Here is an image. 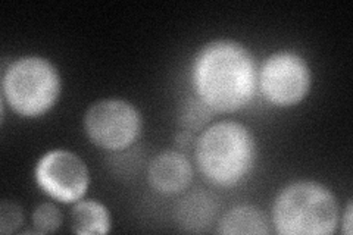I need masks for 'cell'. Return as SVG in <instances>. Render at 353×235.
I'll use <instances>...</instances> for the list:
<instances>
[{
	"label": "cell",
	"mask_w": 353,
	"mask_h": 235,
	"mask_svg": "<svg viewBox=\"0 0 353 235\" xmlns=\"http://www.w3.org/2000/svg\"><path fill=\"white\" fill-rule=\"evenodd\" d=\"M215 112L209 109L201 99L190 97L187 103L181 106L180 124L185 131H197L203 128L209 121H211Z\"/></svg>",
	"instance_id": "7c38bea8"
},
{
	"label": "cell",
	"mask_w": 353,
	"mask_h": 235,
	"mask_svg": "<svg viewBox=\"0 0 353 235\" xmlns=\"http://www.w3.org/2000/svg\"><path fill=\"white\" fill-rule=\"evenodd\" d=\"M216 214L215 200L205 192L187 194L176 207V219L187 231L199 232L211 225Z\"/></svg>",
	"instance_id": "8fae6325"
},
{
	"label": "cell",
	"mask_w": 353,
	"mask_h": 235,
	"mask_svg": "<svg viewBox=\"0 0 353 235\" xmlns=\"http://www.w3.org/2000/svg\"><path fill=\"white\" fill-rule=\"evenodd\" d=\"M84 131L97 147L121 152L131 147L139 139L141 115L124 99H103L85 110Z\"/></svg>",
	"instance_id": "8992f818"
},
{
	"label": "cell",
	"mask_w": 353,
	"mask_h": 235,
	"mask_svg": "<svg viewBox=\"0 0 353 235\" xmlns=\"http://www.w3.org/2000/svg\"><path fill=\"white\" fill-rule=\"evenodd\" d=\"M256 140L237 121H219L194 141V159L206 180L218 187L239 185L255 167Z\"/></svg>",
	"instance_id": "7a4b0ae2"
},
{
	"label": "cell",
	"mask_w": 353,
	"mask_h": 235,
	"mask_svg": "<svg viewBox=\"0 0 353 235\" xmlns=\"http://www.w3.org/2000/svg\"><path fill=\"white\" fill-rule=\"evenodd\" d=\"M341 231L346 235H350L352 232V203L349 201L345 214L341 215Z\"/></svg>",
	"instance_id": "9a60e30c"
},
{
	"label": "cell",
	"mask_w": 353,
	"mask_h": 235,
	"mask_svg": "<svg viewBox=\"0 0 353 235\" xmlns=\"http://www.w3.org/2000/svg\"><path fill=\"white\" fill-rule=\"evenodd\" d=\"M63 223V215L61 209L53 203H41L32 212V225L39 234L57 232Z\"/></svg>",
	"instance_id": "4fadbf2b"
},
{
	"label": "cell",
	"mask_w": 353,
	"mask_h": 235,
	"mask_svg": "<svg viewBox=\"0 0 353 235\" xmlns=\"http://www.w3.org/2000/svg\"><path fill=\"white\" fill-rule=\"evenodd\" d=\"M267 215L252 205H239L227 210L218 221V234H270L271 227Z\"/></svg>",
	"instance_id": "9c48e42d"
},
{
	"label": "cell",
	"mask_w": 353,
	"mask_h": 235,
	"mask_svg": "<svg viewBox=\"0 0 353 235\" xmlns=\"http://www.w3.org/2000/svg\"><path fill=\"white\" fill-rule=\"evenodd\" d=\"M258 65L236 40L209 41L197 52L192 68L194 96L215 114L245 109L258 92Z\"/></svg>",
	"instance_id": "6da1fadb"
},
{
	"label": "cell",
	"mask_w": 353,
	"mask_h": 235,
	"mask_svg": "<svg viewBox=\"0 0 353 235\" xmlns=\"http://www.w3.org/2000/svg\"><path fill=\"white\" fill-rule=\"evenodd\" d=\"M312 72L302 54L279 50L268 56L258 71V88L272 106L299 105L311 92Z\"/></svg>",
	"instance_id": "5b68a950"
},
{
	"label": "cell",
	"mask_w": 353,
	"mask_h": 235,
	"mask_svg": "<svg viewBox=\"0 0 353 235\" xmlns=\"http://www.w3.org/2000/svg\"><path fill=\"white\" fill-rule=\"evenodd\" d=\"M148 181L161 194H181L193 181V166L180 150L157 154L148 167Z\"/></svg>",
	"instance_id": "ba28073f"
},
{
	"label": "cell",
	"mask_w": 353,
	"mask_h": 235,
	"mask_svg": "<svg viewBox=\"0 0 353 235\" xmlns=\"http://www.w3.org/2000/svg\"><path fill=\"white\" fill-rule=\"evenodd\" d=\"M61 88L57 66L41 56H22L3 71V103L22 118H39L48 114L58 102Z\"/></svg>",
	"instance_id": "277c9868"
},
{
	"label": "cell",
	"mask_w": 353,
	"mask_h": 235,
	"mask_svg": "<svg viewBox=\"0 0 353 235\" xmlns=\"http://www.w3.org/2000/svg\"><path fill=\"white\" fill-rule=\"evenodd\" d=\"M34 178L44 193L65 205H74L81 200L90 184L85 162L66 149L44 153L36 165Z\"/></svg>",
	"instance_id": "52a82bcc"
},
{
	"label": "cell",
	"mask_w": 353,
	"mask_h": 235,
	"mask_svg": "<svg viewBox=\"0 0 353 235\" xmlns=\"http://www.w3.org/2000/svg\"><path fill=\"white\" fill-rule=\"evenodd\" d=\"M71 231L80 235H102L110 231V214L97 200H79L71 209Z\"/></svg>",
	"instance_id": "30bf717a"
},
{
	"label": "cell",
	"mask_w": 353,
	"mask_h": 235,
	"mask_svg": "<svg viewBox=\"0 0 353 235\" xmlns=\"http://www.w3.org/2000/svg\"><path fill=\"white\" fill-rule=\"evenodd\" d=\"M24 221L26 218L22 214V209L17 203L8 200L2 201V205H0V232H15Z\"/></svg>",
	"instance_id": "5bb4252c"
},
{
	"label": "cell",
	"mask_w": 353,
	"mask_h": 235,
	"mask_svg": "<svg viewBox=\"0 0 353 235\" xmlns=\"http://www.w3.org/2000/svg\"><path fill=\"white\" fill-rule=\"evenodd\" d=\"M339 222L337 198L321 183L294 181L274 200L272 223L281 235H331Z\"/></svg>",
	"instance_id": "3957f363"
}]
</instances>
